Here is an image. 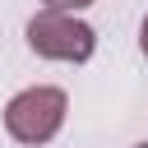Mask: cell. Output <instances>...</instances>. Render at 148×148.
Here are the masks:
<instances>
[{
    "label": "cell",
    "mask_w": 148,
    "mask_h": 148,
    "mask_svg": "<svg viewBox=\"0 0 148 148\" xmlns=\"http://www.w3.org/2000/svg\"><path fill=\"white\" fill-rule=\"evenodd\" d=\"M65 111H69V97L65 88H51V83H32L23 92H14L5 102V134L14 143H28V148H42L60 134L65 125Z\"/></svg>",
    "instance_id": "obj_1"
},
{
    "label": "cell",
    "mask_w": 148,
    "mask_h": 148,
    "mask_svg": "<svg viewBox=\"0 0 148 148\" xmlns=\"http://www.w3.org/2000/svg\"><path fill=\"white\" fill-rule=\"evenodd\" d=\"M28 46L42 60H60V65H83L97 51V32L69 14V9H42L28 18Z\"/></svg>",
    "instance_id": "obj_2"
},
{
    "label": "cell",
    "mask_w": 148,
    "mask_h": 148,
    "mask_svg": "<svg viewBox=\"0 0 148 148\" xmlns=\"http://www.w3.org/2000/svg\"><path fill=\"white\" fill-rule=\"evenodd\" d=\"M92 0H42V9H69V14H79V9H88Z\"/></svg>",
    "instance_id": "obj_3"
},
{
    "label": "cell",
    "mask_w": 148,
    "mask_h": 148,
    "mask_svg": "<svg viewBox=\"0 0 148 148\" xmlns=\"http://www.w3.org/2000/svg\"><path fill=\"white\" fill-rule=\"evenodd\" d=\"M139 51L148 56V14H143V23H139Z\"/></svg>",
    "instance_id": "obj_4"
},
{
    "label": "cell",
    "mask_w": 148,
    "mask_h": 148,
    "mask_svg": "<svg viewBox=\"0 0 148 148\" xmlns=\"http://www.w3.org/2000/svg\"><path fill=\"white\" fill-rule=\"evenodd\" d=\"M134 148H148V143H134Z\"/></svg>",
    "instance_id": "obj_5"
}]
</instances>
